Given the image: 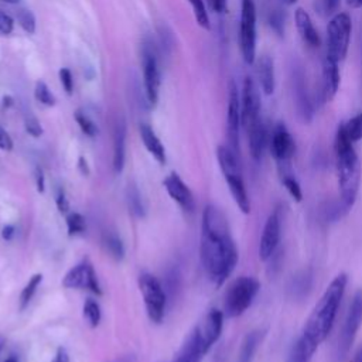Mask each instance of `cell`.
Returning <instances> with one entry per match:
<instances>
[{"label":"cell","instance_id":"1","mask_svg":"<svg viewBox=\"0 0 362 362\" xmlns=\"http://www.w3.org/2000/svg\"><path fill=\"white\" fill-rule=\"evenodd\" d=\"M239 255L223 212L206 205L202 212L201 262L216 287L222 286L233 272Z\"/></svg>","mask_w":362,"mask_h":362},{"label":"cell","instance_id":"2","mask_svg":"<svg viewBox=\"0 0 362 362\" xmlns=\"http://www.w3.org/2000/svg\"><path fill=\"white\" fill-rule=\"evenodd\" d=\"M346 284L348 276L345 273L337 274L324 290L305 321L301 335L315 348H318L332 331Z\"/></svg>","mask_w":362,"mask_h":362},{"label":"cell","instance_id":"3","mask_svg":"<svg viewBox=\"0 0 362 362\" xmlns=\"http://www.w3.org/2000/svg\"><path fill=\"white\" fill-rule=\"evenodd\" d=\"M335 151V168L339 189V202L345 211H349L358 197L362 167L354 143L344 132L342 123L338 126L334 141Z\"/></svg>","mask_w":362,"mask_h":362},{"label":"cell","instance_id":"4","mask_svg":"<svg viewBox=\"0 0 362 362\" xmlns=\"http://www.w3.org/2000/svg\"><path fill=\"white\" fill-rule=\"evenodd\" d=\"M216 158L222 174L228 182L229 191L238 205V208L243 214L250 212V201L249 195L242 178V170L239 164V156L229 146H218Z\"/></svg>","mask_w":362,"mask_h":362},{"label":"cell","instance_id":"5","mask_svg":"<svg viewBox=\"0 0 362 362\" xmlns=\"http://www.w3.org/2000/svg\"><path fill=\"white\" fill-rule=\"evenodd\" d=\"M260 290V283L252 276L238 277L226 290L223 314L229 318L242 315L253 303Z\"/></svg>","mask_w":362,"mask_h":362},{"label":"cell","instance_id":"6","mask_svg":"<svg viewBox=\"0 0 362 362\" xmlns=\"http://www.w3.org/2000/svg\"><path fill=\"white\" fill-rule=\"evenodd\" d=\"M290 86H291V96L293 103L297 112L298 119L303 123H310L314 117L315 105L314 99L308 90L307 85V75L304 71L303 64L298 59H291L290 64Z\"/></svg>","mask_w":362,"mask_h":362},{"label":"cell","instance_id":"7","mask_svg":"<svg viewBox=\"0 0 362 362\" xmlns=\"http://www.w3.org/2000/svg\"><path fill=\"white\" fill-rule=\"evenodd\" d=\"M352 20L348 13H337L327 25V55L341 62L348 52Z\"/></svg>","mask_w":362,"mask_h":362},{"label":"cell","instance_id":"8","mask_svg":"<svg viewBox=\"0 0 362 362\" xmlns=\"http://www.w3.org/2000/svg\"><path fill=\"white\" fill-rule=\"evenodd\" d=\"M256 21L257 10L255 0H242L239 23V45L242 58L247 65L256 59Z\"/></svg>","mask_w":362,"mask_h":362},{"label":"cell","instance_id":"9","mask_svg":"<svg viewBox=\"0 0 362 362\" xmlns=\"http://www.w3.org/2000/svg\"><path fill=\"white\" fill-rule=\"evenodd\" d=\"M362 325V290H358L348 307L339 337H338V356L345 358L356 338Z\"/></svg>","mask_w":362,"mask_h":362},{"label":"cell","instance_id":"10","mask_svg":"<svg viewBox=\"0 0 362 362\" xmlns=\"http://www.w3.org/2000/svg\"><path fill=\"white\" fill-rule=\"evenodd\" d=\"M141 68H143L146 98H147L148 105L154 106L158 100L160 68H158L157 49H156L153 41H150V40H146L141 45Z\"/></svg>","mask_w":362,"mask_h":362},{"label":"cell","instance_id":"11","mask_svg":"<svg viewBox=\"0 0 362 362\" xmlns=\"http://www.w3.org/2000/svg\"><path fill=\"white\" fill-rule=\"evenodd\" d=\"M139 288L144 300L148 318L153 322H161L165 308V293L160 281L153 274H141L139 277Z\"/></svg>","mask_w":362,"mask_h":362},{"label":"cell","instance_id":"12","mask_svg":"<svg viewBox=\"0 0 362 362\" xmlns=\"http://www.w3.org/2000/svg\"><path fill=\"white\" fill-rule=\"evenodd\" d=\"M260 93L256 82L252 76H246L242 85L240 93V115H242V126L245 130L262 122L260 115Z\"/></svg>","mask_w":362,"mask_h":362},{"label":"cell","instance_id":"13","mask_svg":"<svg viewBox=\"0 0 362 362\" xmlns=\"http://www.w3.org/2000/svg\"><path fill=\"white\" fill-rule=\"evenodd\" d=\"M269 147L273 158L277 163V168L290 165L291 158L296 153V141L284 123L279 122L273 127L269 140Z\"/></svg>","mask_w":362,"mask_h":362},{"label":"cell","instance_id":"14","mask_svg":"<svg viewBox=\"0 0 362 362\" xmlns=\"http://www.w3.org/2000/svg\"><path fill=\"white\" fill-rule=\"evenodd\" d=\"M281 238V215L276 208L266 219L259 242V259L266 262L272 259L277 250Z\"/></svg>","mask_w":362,"mask_h":362},{"label":"cell","instance_id":"15","mask_svg":"<svg viewBox=\"0 0 362 362\" xmlns=\"http://www.w3.org/2000/svg\"><path fill=\"white\" fill-rule=\"evenodd\" d=\"M242 126V115H240V96L238 92V86L233 81L229 83V95H228V113H226V129H228V140L229 147L239 156V132Z\"/></svg>","mask_w":362,"mask_h":362},{"label":"cell","instance_id":"16","mask_svg":"<svg viewBox=\"0 0 362 362\" xmlns=\"http://www.w3.org/2000/svg\"><path fill=\"white\" fill-rule=\"evenodd\" d=\"M62 286L65 288H83L95 294H102L96 273L90 263L82 262L74 266L62 279Z\"/></svg>","mask_w":362,"mask_h":362},{"label":"cell","instance_id":"17","mask_svg":"<svg viewBox=\"0 0 362 362\" xmlns=\"http://www.w3.org/2000/svg\"><path fill=\"white\" fill-rule=\"evenodd\" d=\"M223 311L212 308L194 328V332L197 334L201 345L206 352L221 337L223 327Z\"/></svg>","mask_w":362,"mask_h":362},{"label":"cell","instance_id":"18","mask_svg":"<svg viewBox=\"0 0 362 362\" xmlns=\"http://www.w3.org/2000/svg\"><path fill=\"white\" fill-rule=\"evenodd\" d=\"M338 61L327 55L322 61V82H321V103L329 102L338 92L339 86V68Z\"/></svg>","mask_w":362,"mask_h":362},{"label":"cell","instance_id":"19","mask_svg":"<svg viewBox=\"0 0 362 362\" xmlns=\"http://www.w3.org/2000/svg\"><path fill=\"white\" fill-rule=\"evenodd\" d=\"M164 187L168 192V195L187 212H192L195 208V201L191 189L187 187V184L178 177V174L171 173L164 180Z\"/></svg>","mask_w":362,"mask_h":362},{"label":"cell","instance_id":"20","mask_svg":"<svg viewBox=\"0 0 362 362\" xmlns=\"http://www.w3.org/2000/svg\"><path fill=\"white\" fill-rule=\"evenodd\" d=\"M294 21H296L297 31L301 40L304 41V44H307L310 48H318L321 45V38L313 24L310 14L304 8L298 7L294 11Z\"/></svg>","mask_w":362,"mask_h":362},{"label":"cell","instance_id":"21","mask_svg":"<svg viewBox=\"0 0 362 362\" xmlns=\"http://www.w3.org/2000/svg\"><path fill=\"white\" fill-rule=\"evenodd\" d=\"M267 1L263 7V14L267 25L270 30L279 35L283 37L286 31V23H287V11L283 4H280L277 0H264Z\"/></svg>","mask_w":362,"mask_h":362},{"label":"cell","instance_id":"22","mask_svg":"<svg viewBox=\"0 0 362 362\" xmlns=\"http://www.w3.org/2000/svg\"><path fill=\"white\" fill-rule=\"evenodd\" d=\"M257 82L264 95H272L276 88V75H274V62L273 58L267 54H263L257 58L256 62Z\"/></svg>","mask_w":362,"mask_h":362},{"label":"cell","instance_id":"23","mask_svg":"<svg viewBox=\"0 0 362 362\" xmlns=\"http://www.w3.org/2000/svg\"><path fill=\"white\" fill-rule=\"evenodd\" d=\"M246 132L247 136V144H249V151L250 156L255 161H260L267 144V132L263 120L252 127H249Z\"/></svg>","mask_w":362,"mask_h":362},{"label":"cell","instance_id":"24","mask_svg":"<svg viewBox=\"0 0 362 362\" xmlns=\"http://www.w3.org/2000/svg\"><path fill=\"white\" fill-rule=\"evenodd\" d=\"M264 335H266V329H260V328L247 332L240 344L236 362H252L262 341L264 339Z\"/></svg>","mask_w":362,"mask_h":362},{"label":"cell","instance_id":"25","mask_svg":"<svg viewBox=\"0 0 362 362\" xmlns=\"http://www.w3.org/2000/svg\"><path fill=\"white\" fill-rule=\"evenodd\" d=\"M140 137H141V140H143L144 147L148 150V153H150L160 164H164V163H165V150H164V146L161 144L160 139L157 137V134L154 133V130H153L147 123L140 124Z\"/></svg>","mask_w":362,"mask_h":362},{"label":"cell","instance_id":"26","mask_svg":"<svg viewBox=\"0 0 362 362\" xmlns=\"http://www.w3.org/2000/svg\"><path fill=\"white\" fill-rule=\"evenodd\" d=\"M124 151H126V127L124 123H117L113 137V170L122 173L124 167Z\"/></svg>","mask_w":362,"mask_h":362},{"label":"cell","instance_id":"27","mask_svg":"<svg viewBox=\"0 0 362 362\" xmlns=\"http://www.w3.org/2000/svg\"><path fill=\"white\" fill-rule=\"evenodd\" d=\"M317 348L311 345L303 335L293 344L286 362H311Z\"/></svg>","mask_w":362,"mask_h":362},{"label":"cell","instance_id":"28","mask_svg":"<svg viewBox=\"0 0 362 362\" xmlns=\"http://www.w3.org/2000/svg\"><path fill=\"white\" fill-rule=\"evenodd\" d=\"M279 175L281 180V184L284 185V188L288 191V194L297 201L300 202L303 198V192H301V187L297 181V178L294 177L291 167L286 165V167H279Z\"/></svg>","mask_w":362,"mask_h":362},{"label":"cell","instance_id":"29","mask_svg":"<svg viewBox=\"0 0 362 362\" xmlns=\"http://www.w3.org/2000/svg\"><path fill=\"white\" fill-rule=\"evenodd\" d=\"M103 246L106 247V252L115 259L122 260L124 256V246L122 243V239L115 233H107L103 238Z\"/></svg>","mask_w":362,"mask_h":362},{"label":"cell","instance_id":"30","mask_svg":"<svg viewBox=\"0 0 362 362\" xmlns=\"http://www.w3.org/2000/svg\"><path fill=\"white\" fill-rule=\"evenodd\" d=\"M41 281H42V274H41V273L34 274V276L28 280V283H27V284L24 286V288L21 290V294H20V298H18L20 310H24V308L28 305V303L31 301V298H33L34 293L37 291V287L41 284Z\"/></svg>","mask_w":362,"mask_h":362},{"label":"cell","instance_id":"31","mask_svg":"<svg viewBox=\"0 0 362 362\" xmlns=\"http://www.w3.org/2000/svg\"><path fill=\"white\" fill-rule=\"evenodd\" d=\"M342 127L352 143L362 140V112L351 117L348 122L342 123Z\"/></svg>","mask_w":362,"mask_h":362},{"label":"cell","instance_id":"32","mask_svg":"<svg viewBox=\"0 0 362 362\" xmlns=\"http://www.w3.org/2000/svg\"><path fill=\"white\" fill-rule=\"evenodd\" d=\"M100 307L93 298H86L83 303V317L90 328H96L100 322Z\"/></svg>","mask_w":362,"mask_h":362},{"label":"cell","instance_id":"33","mask_svg":"<svg viewBox=\"0 0 362 362\" xmlns=\"http://www.w3.org/2000/svg\"><path fill=\"white\" fill-rule=\"evenodd\" d=\"M187 1L192 7L194 17H195L198 25H201L204 30H209L211 28V23H209V16H208V11H206L204 0H187Z\"/></svg>","mask_w":362,"mask_h":362},{"label":"cell","instance_id":"34","mask_svg":"<svg viewBox=\"0 0 362 362\" xmlns=\"http://www.w3.org/2000/svg\"><path fill=\"white\" fill-rule=\"evenodd\" d=\"M341 0H313L315 13L321 17H332L337 14Z\"/></svg>","mask_w":362,"mask_h":362},{"label":"cell","instance_id":"35","mask_svg":"<svg viewBox=\"0 0 362 362\" xmlns=\"http://www.w3.org/2000/svg\"><path fill=\"white\" fill-rule=\"evenodd\" d=\"M75 120L78 123V126L81 127L82 133L89 136V137H93L98 134V126L95 124V122L82 110H76L75 112Z\"/></svg>","mask_w":362,"mask_h":362},{"label":"cell","instance_id":"36","mask_svg":"<svg viewBox=\"0 0 362 362\" xmlns=\"http://www.w3.org/2000/svg\"><path fill=\"white\" fill-rule=\"evenodd\" d=\"M34 96L40 103H42L45 106H54L55 105V96L52 95V92L49 90V88L47 86V83L44 81H38L35 83Z\"/></svg>","mask_w":362,"mask_h":362},{"label":"cell","instance_id":"37","mask_svg":"<svg viewBox=\"0 0 362 362\" xmlns=\"http://www.w3.org/2000/svg\"><path fill=\"white\" fill-rule=\"evenodd\" d=\"M66 228H68V235L74 236V235H79L82 232H85L86 229V223H85V218L78 214V212H72L66 216Z\"/></svg>","mask_w":362,"mask_h":362},{"label":"cell","instance_id":"38","mask_svg":"<svg viewBox=\"0 0 362 362\" xmlns=\"http://www.w3.org/2000/svg\"><path fill=\"white\" fill-rule=\"evenodd\" d=\"M17 21L25 33L33 34L35 31V17L30 10H25V8L18 10L17 11Z\"/></svg>","mask_w":362,"mask_h":362},{"label":"cell","instance_id":"39","mask_svg":"<svg viewBox=\"0 0 362 362\" xmlns=\"http://www.w3.org/2000/svg\"><path fill=\"white\" fill-rule=\"evenodd\" d=\"M129 206L132 208V211L137 216H143L144 215V208H143V204H141L140 194H139L137 188H134V187L129 188Z\"/></svg>","mask_w":362,"mask_h":362},{"label":"cell","instance_id":"40","mask_svg":"<svg viewBox=\"0 0 362 362\" xmlns=\"http://www.w3.org/2000/svg\"><path fill=\"white\" fill-rule=\"evenodd\" d=\"M24 124H25L27 133L31 134L33 137H40L42 134V126L35 116H27Z\"/></svg>","mask_w":362,"mask_h":362},{"label":"cell","instance_id":"41","mask_svg":"<svg viewBox=\"0 0 362 362\" xmlns=\"http://www.w3.org/2000/svg\"><path fill=\"white\" fill-rule=\"evenodd\" d=\"M59 81H61V85L65 89V92L68 95H72V92H74V79H72V74L68 68H61L59 69Z\"/></svg>","mask_w":362,"mask_h":362},{"label":"cell","instance_id":"42","mask_svg":"<svg viewBox=\"0 0 362 362\" xmlns=\"http://www.w3.org/2000/svg\"><path fill=\"white\" fill-rule=\"evenodd\" d=\"M13 28H14L13 18L0 8V34L8 35L13 31Z\"/></svg>","mask_w":362,"mask_h":362},{"label":"cell","instance_id":"43","mask_svg":"<svg viewBox=\"0 0 362 362\" xmlns=\"http://www.w3.org/2000/svg\"><path fill=\"white\" fill-rule=\"evenodd\" d=\"M55 202H57V208L61 214H66L69 209V202L66 199V195L64 192V189L59 187L57 189V195H55Z\"/></svg>","mask_w":362,"mask_h":362},{"label":"cell","instance_id":"44","mask_svg":"<svg viewBox=\"0 0 362 362\" xmlns=\"http://www.w3.org/2000/svg\"><path fill=\"white\" fill-rule=\"evenodd\" d=\"M13 148V140L10 134L0 126V150L10 151Z\"/></svg>","mask_w":362,"mask_h":362},{"label":"cell","instance_id":"45","mask_svg":"<svg viewBox=\"0 0 362 362\" xmlns=\"http://www.w3.org/2000/svg\"><path fill=\"white\" fill-rule=\"evenodd\" d=\"M34 177H35V187H37V191L38 192H44L45 189V177H44V173L40 167L35 168V173H34Z\"/></svg>","mask_w":362,"mask_h":362},{"label":"cell","instance_id":"46","mask_svg":"<svg viewBox=\"0 0 362 362\" xmlns=\"http://www.w3.org/2000/svg\"><path fill=\"white\" fill-rule=\"evenodd\" d=\"M208 4L215 13H222L226 7V0H208Z\"/></svg>","mask_w":362,"mask_h":362},{"label":"cell","instance_id":"47","mask_svg":"<svg viewBox=\"0 0 362 362\" xmlns=\"http://www.w3.org/2000/svg\"><path fill=\"white\" fill-rule=\"evenodd\" d=\"M51 362H69V356H68V352L65 351V348L59 346L57 349V354L54 356V359Z\"/></svg>","mask_w":362,"mask_h":362},{"label":"cell","instance_id":"48","mask_svg":"<svg viewBox=\"0 0 362 362\" xmlns=\"http://www.w3.org/2000/svg\"><path fill=\"white\" fill-rule=\"evenodd\" d=\"M13 235H14V226L6 225V226L3 228V230H1L3 239H4V240H10V239L13 238Z\"/></svg>","mask_w":362,"mask_h":362},{"label":"cell","instance_id":"49","mask_svg":"<svg viewBox=\"0 0 362 362\" xmlns=\"http://www.w3.org/2000/svg\"><path fill=\"white\" fill-rule=\"evenodd\" d=\"M78 167H79V170H81V173H82L83 175H88V174H89V167H88V163H86V160H85L83 157H79V160H78Z\"/></svg>","mask_w":362,"mask_h":362},{"label":"cell","instance_id":"50","mask_svg":"<svg viewBox=\"0 0 362 362\" xmlns=\"http://www.w3.org/2000/svg\"><path fill=\"white\" fill-rule=\"evenodd\" d=\"M346 4L352 8H359L362 7V0H346Z\"/></svg>","mask_w":362,"mask_h":362},{"label":"cell","instance_id":"51","mask_svg":"<svg viewBox=\"0 0 362 362\" xmlns=\"http://www.w3.org/2000/svg\"><path fill=\"white\" fill-rule=\"evenodd\" d=\"M280 4H283L284 7H287V6H291V4H294L297 0H277Z\"/></svg>","mask_w":362,"mask_h":362},{"label":"cell","instance_id":"52","mask_svg":"<svg viewBox=\"0 0 362 362\" xmlns=\"http://www.w3.org/2000/svg\"><path fill=\"white\" fill-rule=\"evenodd\" d=\"M4 362H17V359H16L14 356H8V358H7Z\"/></svg>","mask_w":362,"mask_h":362},{"label":"cell","instance_id":"53","mask_svg":"<svg viewBox=\"0 0 362 362\" xmlns=\"http://www.w3.org/2000/svg\"><path fill=\"white\" fill-rule=\"evenodd\" d=\"M3 1H6V3H8V4H17L20 0H3Z\"/></svg>","mask_w":362,"mask_h":362},{"label":"cell","instance_id":"54","mask_svg":"<svg viewBox=\"0 0 362 362\" xmlns=\"http://www.w3.org/2000/svg\"><path fill=\"white\" fill-rule=\"evenodd\" d=\"M173 362H187V361H185V359H182L181 356H178V355H177V358H175Z\"/></svg>","mask_w":362,"mask_h":362},{"label":"cell","instance_id":"55","mask_svg":"<svg viewBox=\"0 0 362 362\" xmlns=\"http://www.w3.org/2000/svg\"><path fill=\"white\" fill-rule=\"evenodd\" d=\"M3 345H4V338L0 335V351H1V348H3Z\"/></svg>","mask_w":362,"mask_h":362},{"label":"cell","instance_id":"56","mask_svg":"<svg viewBox=\"0 0 362 362\" xmlns=\"http://www.w3.org/2000/svg\"><path fill=\"white\" fill-rule=\"evenodd\" d=\"M361 362H362V361H361Z\"/></svg>","mask_w":362,"mask_h":362}]
</instances>
